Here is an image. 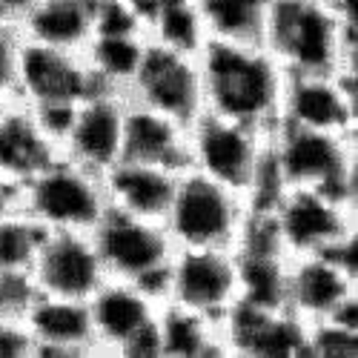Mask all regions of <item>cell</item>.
<instances>
[{
    "mask_svg": "<svg viewBox=\"0 0 358 358\" xmlns=\"http://www.w3.org/2000/svg\"><path fill=\"white\" fill-rule=\"evenodd\" d=\"M307 358H358V327L336 318L307 324Z\"/></svg>",
    "mask_w": 358,
    "mask_h": 358,
    "instance_id": "27",
    "label": "cell"
},
{
    "mask_svg": "<svg viewBox=\"0 0 358 358\" xmlns=\"http://www.w3.org/2000/svg\"><path fill=\"white\" fill-rule=\"evenodd\" d=\"M149 46L143 29H95L89 38L83 57L98 83L112 92H129V83L141 69V61Z\"/></svg>",
    "mask_w": 358,
    "mask_h": 358,
    "instance_id": "23",
    "label": "cell"
},
{
    "mask_svg": "<svg viewBox=\"0 0 358 358\" xmlns=\"http://www.w3.org/2000/svg\"><path fill=\"white\" fill-rule=\"evenodd\" d=\"M35 287L23 273H0V318H20L32 301Z\"/></svg>",
    "mask_w": 358,
    "mask_h": 358,
    "instance_id": "28",
    "label": "cell"
},
{
    "mask_svg": "<svg viewBox=\"0 0 358 358\" xmlns=\"http://www.w3.org/2000/svg\"><path fill=\"white\" fill-rule=\"evenodd\" d=\"M229 358H307V324L287 310H261L238 301L224 318Z\"/></svg>",
    "mask_w": 358,
    "mask_h": 358,
    "instance_id": "17",
    "label": "cell"
},
{
    "mask_svg": "<svg viewBox=\"0 0 358 358\" xmlns=\"http://www.w3.org/2000/svg\"><path fill=\"white\" fill-rule=\"evenodd\" d=\"M158 336L164 358H229L221 321L161 304Z\"/></svg>",
    "mask_w": 358,
    "mask_h": 358,
    "instance_id": "24",
    "label": "cell"
},
{
    "mask_svg": "<svg viewBox=\"0 0 358 358\" xmlns=\"http://www.w3.org/2000/svg\"><path fill=\"white\" fill-rule=\"evenodd\" d=\"M250 221V203L235 189L195 169L178 172L164 227L175 247H224L235 250Z\"/></svg>",
    "mask_w": 358,
    "mask_h": 358,
    "instance_id": "5",
    "label": "cell"
},
{
    "mask_svg": "<svg viewBox=\"0 0 358 358\" xmlns=\"http://www.w3.org/2000/svg\"><path fill=\"white\" fill-rule=\"evenodd\" d=\"M20 210L46 232H92L109 213L103 175L55 155L43 169L23 181Z\"/></svg>",
    "mask_w": 358,
    "mask_h": 358,
    "instance_id": "6",
    "label": "cell"
},
{
    "mask_svg": "<svg viewBox=\"0 0 358 358\" xmlns=\"http://www.w3.org/2000/svg\"><path fill=\"white\" fill-rule=\"evenodd\" d=\"M264 215L287 258L327 252L350 232H358V201L327 189L281 187Z\"/></svg>",
    "mask_w": 358,
    "mask_h": 358,
    "instance_id": "8",
    "label": "cell"
},
{
    "mask_svg": "<svg viewBox=\"0 0 358 358\" xmlns=\"http://www.w3.org/2000/svg\"><path fill=\"white\" fill-rule=\"evenodd\" d=\"M3 103H6V101H0V109H3Z\"/></svg>",
    "mask_w": 358,
    "mask_h": 358,
    "instance_id": "33",
    "label": "cell"
},
{
    "mask_svg": "<svg viewBox=\"0 0 358 358\" xmlns=\"http://www.w3.org/2000/svg\"><path fill=\"white\" fill-rule=\"evenodd\" d=\"M29 278H32L35 292L89 301V295L106 281V266L101 261L92 232H46Z\"/></svg>",
    "mask_w": 358,
    "mask_h": 358,
    "instance_id": "15",
    "label": "cell"
},
{
    "mask_svg": "<svg viewBox=\"0 0 358 358\" xmlns=\"http://www.w3.org/2000/svg\"><path fill=\"white\" fill-rule=\"evenodd\" d=\"M270 161L281 187H310L358 201V135L278 124Z\"/></svg>",
    "mask_w": 358,
    "mask_h": 358,
    "instance_id": "4",
    "label": "cell"
},
{
    "mask_svg": "<svg viewBox=\"0 0 358 358\" xmlns=\"http://www.w3.org/2000/svg\"><path fill=\"white\" fill-rule=\"evenodd\" d=\"M103 89L89 69L83 52L55 49L20 38L15 98L32 106H75Z\"/></svg>",
    "mask_w": 358,
    "mask_h": 358,
    "instance_id": "13",
    "label": "cell"
},
{
    "mask_svg": "<svg viewBox=\"0 0 358 358\" xmlns=\"http://www.w3.org/2000/svg\"><path fill=\"white\" fill-rule=\"evenodd\" d=\"M55 155H61V146L43 127L38 109L20 98L6 101L0 109V172L23 184Z\"/></svg>",
    "mask_w": 358,
    "mask_h": 358,
    "instance_id": "19",
    "label": "cell"
},
{
    "mask_svg": "<svg viewBox=\"0 0 358 358\" xmlns=\"http://www.w3.org/2000/svg\"><path fill=\"white\" fill-rule=\"evenodd\" d=\"M261 43L287 72L358 69V29L344 23L333 0H273Z\"/></svg>",
    "mask_w": 358,
    "mask_h": 358,
    "instance_id": "3",
    "label": "cell"
},
{
    "mask_svg": "<svg viewBox=\"0 0 358 358\" xmlns=\"http://www.w3.org/2000/svg\"><path fill=\"white\" fill-rule=\"evenodd\" d=\"M92 238L106 266V275L135 281L164 301L166 266L175 252L164 221L109 210L92 229Z\"/></svg>",
    "mask_w": 358,
    "mask_h": 358,
    "instance_id": "9",
    "label": "cell"
},
{
    "mask_svg": "<svg viewBox=\"0 0 358 358\" xmlns=\"http://www.w3.org/2000/svg\"><path fill=\"white\" fill-rule=\"evenodd\" d=\"M35 3H38V0H0V9H3L12 17V23H15L26 9H32Z\"/></svg>",
    "mask_w": 358,
    "mask_h": 358,
    "instance_id": "32",
    "label": "cell"
},
{
    "mask_svg": "<svg viewBox=\"0 0 358 358\" xmlns=\"http://www.w3.org/2000/svg\"><path fill=\"white\" fill-rule=\"evenodd\" d=\"M241 301L238 255L224 247H175L166 266L164 304L221 321Z\"/></svg>",
    "mask_w": 358,
    "mask_h": 358,
    "instance_id": "10",
    "label": "cell"
},
{
    "mask_svg": "<svg viewBox=\"0 0 358 358\" xmlns=\"http://www.w3.org/2000/svg\"><path fill=\"white\" fill-rule=\"evenodd\" d=\"M187 127L189 124H181L164 112L127 98L124 158L169 169H187Z\"/></svg>",
    "mask_w": 358,
    "mask_h": 358,
    "instance_id": "22",
    "label": "cell"
},
{
    "mask_svg": "<svg viewBox=\"0 0 358 358\" xmlns=\"http://www.w3.org/2000/svg\"><path fill=\"white\" fill-rule=\"evenodd\" d=\"M43 235H46V229L41 224H35L23 210L0 218V273L29 275Z\"/></svg>",
    "mask_w": 358,
    "mask_h": 358,
    "instance_id": "26",
    "label": "cell"
},
{
    "mask_svg": "<svg viewBox=\"0 0 358 358\" xmlns=\"http://www.w3.org/2000/svg\"><path fill=\"white\" fill-rule=\"evenodd\" d=\"M270 135L203 109L187 127V166L244 195L250 213H264L281 192L270 161Z\"/></svg>",
    "mask_w": 358,
    "mask_h": 358,
    "instance_id": "2",
    "label": "cell"
},
{
    "mask_svg": "<svg viewBox=\"0 0 358 358\" xmlns=\"http://www.w3.org/2000/svg\"><path fill=\"white\" fill-rule=\"evenodd\" d=\"M161 304L146 287L106 275L86 301L98 358H164L158 336Z\"/></svg>",
    "mask_w": 358,
    "mask_h": 358,
    "instance_id": "7",
    "label": "cell"
},
{
    "mask_svg": "<svg viewBox=\"0 0 358 358\" xmlns=\"http://www.w3.org/2000/svg\"><path fill=\"white\" fill-rule=\"evenodd\" d=\"M210 41L261 43L273 0H195Z\"/></svg>",
    "mask_w": 358,
    "mask_h": 358,
    "instance_id": "25",
    "label": "cell"
},
{
    "mask_svg": "<svg viewBox=\"0 0 358 358\" xmlns=\"http://www.w3.org/2000/svg\"><path fill=\"white\" fill-rule=\"evenodd\" d=\"M178 172L181 169L121 158L103 175L109 210L149 218V221H164L178 184Z\"/></svg>",
    "mask_w": 358,
    "mask_h": 358,
    "instance_id": "20",
    "label": "cell"
},
{
    "mask_svg": "<svg viewBox=\"0 0 358 358\" xmlns=\"http://www.w3.org/2000/svg\"><path fill=\"white\" fill-rule=\"evenodd\" d=\"M203 109L273 132L281 121L287 69L264 43L210 41L201 49Z\"/></svg>",
    "mask_w": 358,
    "mask_h": 358,
    "instance_id": "1",
    "label": "cell"
},
{
    "mask_svg": "<svg viewBox=\"0 0 358 358\" xmlns=\"http://www.w3.org/2000/svg\"><path fill=\"white\" fill-rule=\"evenodd\" d=\"M358 298V275L333 255H292L287 261L284 310L301 324H315L336 315L347 301Z\"/></svg>",
    "mask_w": 358,
    "mask_h": 358,
    "instance_id": "16",
    "label": "cell"
},
{
    "mask_svg": "<svg viewBox=\"0 0 358 358\" xmlns=\"http://www.w3.org/2000/svg\"><path fill=\"white\" fill-rule=\"evenodd\" d=\"M17 49H20L17 29L15 26H0V101H12L15 98Z\"/></svg>",
    "mask_w": 358,
    "mask_h": 358,
    "instance_id": "29",
    "label": "cell"
},
{
    "mask_svg": "<svg viewBox=\"0 0 358 358\" xmlns=\"http://www.w3.org/2000/svg\"><path fill=\"white\" fill-rule=\"evenodd\" d=\"M278 124L358 135V69L287 72Z\"/></svg>",
    "mask_w": 358,
    "mask_h": 358,
    "instance_id": "12",
    "label": "cell"
},
{
    "mask_svg": "<svg viewBox=\"0 0 358 358\" xmlns=\"http://www.w3.org/2000/svg\"><path fill=\"white\" fill-rule=\"evenodd\" d=\"M124 124L127 95L98 89L75 103L61 138V155L98 175H106L124 158Z\"/></svg>",
    "mask_w": 358,
    "mask_h": 358,
    "instance_id": "14",
    "label": "cell"
},
{
    "mask_svg": "<svg viewBox=\"0 0 358 358\" xmlns=\"http://www.w3.org/2000/svg\"><path fill=\"white\" fill-rule=\"evenodd\" d=\"M98 9L101 0H38L15 20V29L23 41L83 52L95 35Z\"/></svg>",
    "mask_w": 358,
    "mask_h": 358,
    "instance_id": "21",
    "label": "cell"
},
{
    "mask_svg": "<svg viewBox=\"0 0 358 358\" xmlns=\"http://www.w3.org/2000/svg\"><path fill=\"white\" fill-rule=\"evenodd\" d=\"M32 358H98L86 301L35 292L20 315Z\"/></svg>",
    "mask_w": 358,
    "mask_h": 358,
    "instance_id": "18",
    "label": "cell"
},
{
    "mask_svg": "<svg viewBox=\"0 0 358 358\" xmlns=\"http://www.w3.org/2000/svg\"><path fill=\"white\" fill-rule=\"evenodd\" d=\"M20 192H23V184H17L15 178L0 172V218L20 210Z\"/></svg>",
    "mask_w": 358,
    "mask_h": 358,
    "instance_id": "31",
    "label": "cell"
},
{
    "mask_svg": "<svg viewBox=\"0 0 358 358\" xmlns=\"http://www.w3.org/2000/svg\"><path fill=\"white\" fill-rule=\"evenodd\" d=\"M127 98L155 112H164L181 124H192L203 112L201 52H181L149 41Z\"/></svg>",
    "mask_w": 358,
    "mask_h": 358,
    "instance_id": "11",
    "label": "cell"
},
{
    "mask_svg": "<svg viewBox=\"0 0 358 358\" xmlns=\"http://www.w3.org/2000/svg\"><path fill=\"white\" fill-rule=\"evenodd\" d=\"M0 358H32V338L20 318H0Z\"/></svg>",
    "mask_w": 358,
    "mask_h": 358,
    "instance_id": "30",
    "label": "cell"
}]
</instances>
